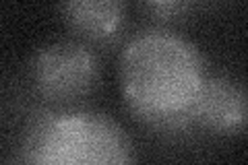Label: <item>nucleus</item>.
Instances as JSON below:
<instances>
[{"label":"nucleus","instance_id":"6","mask_svg":"<svg viewBox=\"0 0 248 165\" xmlns=\"http://www.w3.org/2000/svg\"><path fill=\"white\" fill-rule=\"evenodd\" d=\"M145 9L153 13L155 17H161V19H172V17H178L180 13H184L188 9L186 2H174V0H166V2H149L145 4Z\"/></svg>","mask_w":248,"mask_h":165},{"label":"nucleus","instance_id":"1","mask_svg":"<svg viewBox=\"0 0 248 165\" xmlns=\"http://www.w3.org/2000/svg\"><path fill=\"white\" fill-rule=\"evenodd\" d=\"M207 78L190 42L164 31L135 37L120 58L122 95L139 120L157 130L190 128V107Z\"/></svg>","mask_w":248,"mask_h":165},{"label":"nucleus","instance_id":"3","mask_svg":"<svg viewBox=\"0 0 248 165\" xmlns=\"http://www.w3.org/2000/svg\"><path fill=\"white\" fill-rule=\"evenodd\" d=\"M95 81V56L83 44H50L31 60V83L44 99L75 101L87 95Z\"/></svg>","mask_w":248,"mask_h":165},{"label":"nucleus","instance_id":"5","mask_svg":"<svg viewBox=\"0 0 248 165\" xmlns=\"http://www.w3.org/2000/svg\"><path fill=\"white\" fill-rule=\"evenodd\" d=\"M60 11L68 29L91 42L114 37L124 21V4L118 0H77L60 4Z\"/></svg>","mask_w":248,"mask_h":165},{"label":"nucleus","instance_id":"2","mask_svg":"<svg viewBox=\"0 0 248 165\" xmlns=\"http://www.w3.org/2000/svg\"><path fill=\"white\" fill-rule=\"evenodd\" d=\"M19 165H133V149L104 114L42 112L29 122Z\"/></svg>","mask_w":248,"mask_h":165},{"label":"nucleus","instance_id":"4","mask_svg":"<svg viewBox=\"0 0 248 165\" xmlns=\"http://www.w3.org/2000/svg\"><path fill=\"white\" fill-rule=\"evenodd\" d=\"M190 124L213 135L248 130V87L230 76H207L190 107Z\"/></svg>","mask_w":248,"mask_h":165}]
</instances>
